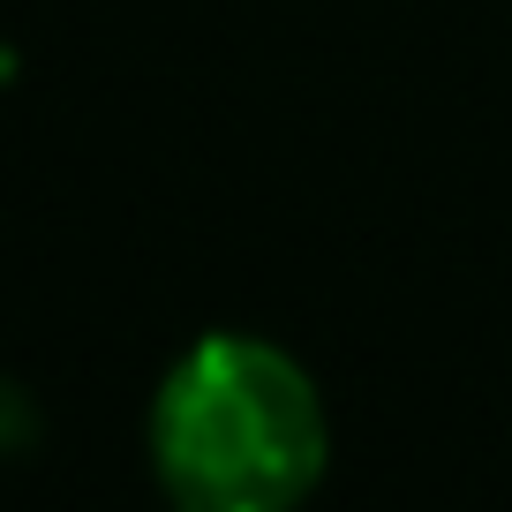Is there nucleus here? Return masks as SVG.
I'll return each mask as SVG.
<instances>
[{
	"label": "nucleus",
	"mask_w": 512,
	"mask_h": 512,
	"mask_svg": "<svg viewBox=\"0 0 512 512\" xmlns=\"http://www.w3.org/2000/svg\"><path fill=\"white\" fill-rule=\"evenodd\" d=\"M144 452L181 512H294L332 467V415L279 339L204 332L166 362Z\"/></svg>",
	"instance_id": "1"
},
{
	"label": "nucleus",
	"mask_w": 512,
	"mask_h": 512,
	"mask_svg": "<svg viewBox=\"0 0 512 512\" xmlns=\"http://www.w3.org/2000/svg\"><path fill=\"white\" fill-rule=\"evenodd\" d=\"M31 437H38V415H31V400H23V384L0 377V452H23Z\"/></svg>",
	"instance_id": "2"
}]
</instances>
